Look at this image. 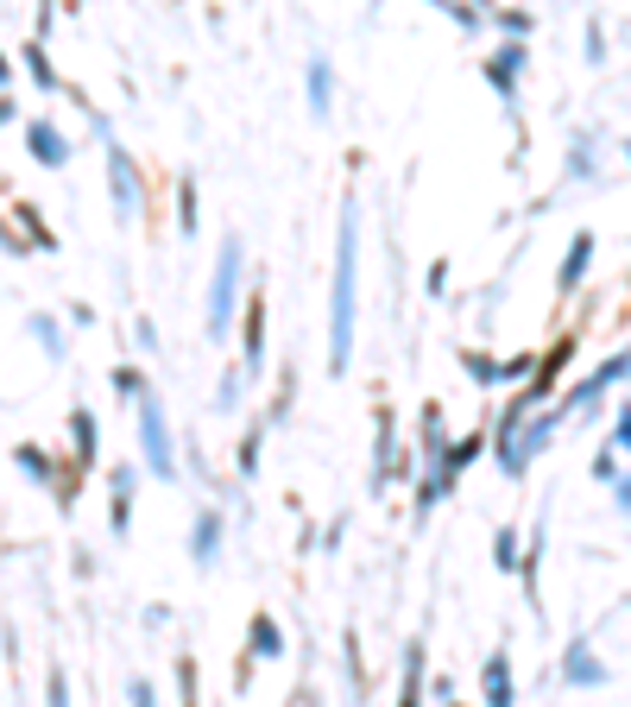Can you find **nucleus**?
Instances as JSON below:
<instances>
[{
  "label": "nucleus",
  "instance_id": "3",
  "mask_svg": "<svg viewBox=\"0 0 631 707\" xmlns=\"http://www.w3.org/2000/svg\"><path fill=\"white\" fill-rule=\"evenodd\" d=\"M234 297H240V240L228 235L216 259V278H209V329L216 335H228V322H234Z\"/></svg>",
  "mask_w": 631,
  "mask_h": 707
},
{
  "label": "nucleus",
  "instance_id": "2",
  "mask_svg": "<svg viewBox=\"0 0 631 707\" xmlns=\"http://www.w3.org/2000/svg\"><path fill=\"white\" fill-rule=\"evenodd\" d=\"M139 449H146V461H152L158 480H171V474H178V449H171V424H164L158 392H139Z\"/></svg>",
  "mask_w": 631,
  "mask_h": 707
},
{
  "label": "nucleus",
  "instance_id": "5",
  "mask_svg": "<svg viewBox=\"0 0 631 707\" xmlns=\"http://www.w3.org/2000/svg\"><path fill=\"white\" fill-rule=\"evenodd\" d=\"M216 550H221V511H202L197 530H190V556H197V562H216Z\"/></svg>",
  "mask_w": 631,
  "mask_h": 707
},
{
  "label": "nucleus",
  "instance_id": "7",
  "mask_svg": "<svg viewBox=\"0 0 631 707\" xmlns=\"http://www.w3.org/2000/svg\"><path fill=\"white\" fill-rule=\"evenodd\" d=\"M417 695H423V638H411V650H404V695H398V707H417Z\"/></svg>",
  "mask_w": 631,
  "mask_h": 707
},
{
  "label": "nucleus",
  "instance_id": "1",
  "mask_svg": "<svg viewBox=\"0 0 631 707\" xmlns=\"http://www.w3.org/2000/svg\"><path fill=\"white\" fill-rule=\"evenodd\" d=\"M354 272H360V228H354V202H348L335 235V285H329V367L335 374H348V354H354Z\"/></svg>",
  "mask_w": 631,
  "mask_h": 707
},
{
  "label": "nucleus",
  "instance_id": "12",
  "mask_svg": "<svg viewBox=\"0 0 631 707\" xmlns=\"http://www.w3.org/2000/svg\"><path fill=\"white\" fill-rule=\"evenodd\" d=\"M247 310H253V316H247V360L259 367V354H266V310H259V297L247 303Z\"/></svg>",
  "mask_w": 631,
  "mask_h": 707
},
{
  "label": "nucleus",
  "instance_id": "16",
  "mask_svg": "<svg viewBox=\"0 0 631 707\" xmlns=\"http://www.w3.org/2000/svg\"><path fill=\"white\" fill-rule=\"evenodd\" d=\"M253 645L266 650V657H278V650H284V638H278V626H272V619H259V626H253Z\"/></svg>",
  "mask_w": 631,
  "mask_h": 707
},
{
  "label": "nucleus",
  "instance_id": "14",
  "mask_svg": "<svg viewBox=\"0 0 631 707\" xmlns=\"http://www.w3.org/2000/svg\"><path fill=\"white\" fill-rule=\"evenodd\" d=\"M569 683H593V657H588V645H574L569 650V669H562Z\"/></svg>",
  "mask_w": 631,
  "mask_h": 707
},
{
  "label": "nucleus",
  "instance_id": "9",
  "mask_svg": "<svg viewBox=\"0 0 631 707\" xmlns=\"http://www.w3.org/2000/svg\"><path fill=\"white\" fill-rule=\"evenodd\" d=\"M329 89H335L329 58H310V108H316V114H329Z\"/></svg>",
  "mask_w": 631,
  "mask_h": 707
},
{
  "label": "nucleus",
  "instance_id": "17",
  "mask_svg": "<svg viewBox=\"0 0 631 707\" xmlns=\"http://www.w3.org/2000/svg\"><path fill=\"white\" fill-rule=\"evenodd\" d=\"M44 707H70V688H63V676H51V683H44Z\"/></svg>",
  "mask_w": 631,
  "mask_h": 707
},
{
  "label": "nucleus",
  "instance_id": "10",
  "mask_svg": "<svg viewBox=\"0 0 631 707\" xmlns=\"http://www.w3.org/2000/svg\"><path fill=\"white\" fill-rule=\"evenodd\" d=\"M518 63H524V51H518V44H512V51H499V58H493V82H499V89H505V101H512V89H518Z\"/></svg>",
  "mask_w": 631,
  "mask_h": 707
},
{
  "label": "nucleus",
  "instance_id": "4",
  "mask_svg": "<svg viewBox=\"0 0 631 707\" xmlns=\"http://www.w3.org/2000/svg\"><path fill=\"white\" fill-rule=\"evenodd\" d=\"M108 177H114V209L120 221L139 216V177H133V158L120 152V146H108Z\"/></svg>",
  "mask_w": 631,
  "mask_h": 707
},
{
  "label": "nucleus",
  "instance_id": "11",
  "mask_svg": "<svg viewBox=\"0 0 631 707\" xmlns=\"http://www.w3.org/2000/svg\"><path fill=\"white\" fill-rule=\"evenodd\" d=\"M588 253H593V240H588V235H574L569 266H562V291H569V285H581V272H588Z\"/></svg>",
  "mask_w": 631,
  "mask_h": 707
},
{
  "label": "nucleus",
  "instance_id": "8",
  "mask_svg": "<svg viewBox=\"0 0 631 707\" xmlns=\"http://www.w3.org/2000/svg\"><path fill=\"white\" fill-rule=\"evenodd\" d=\"M32 152H39V165H63V158H70V146H63V133H51V127H44V120H32Z\"/></svg>",
  "mask_w": 631,
  "mask_h": 707
},
{
  "label": "nucleus",
  "instance_id": "18",
  "mask_svg": "<svg viewBox=\"0 0 631 707\" xmlns=\"http://www.w3.org/2000/svg\"><path fill=\"white\" fill-rule=\"evenodd\" d=\"M127 701H133V707H158V701H152V688H146V683L127 688Z\"/></svg>",
  "mask_w": 631,
  "mask_h": 707
},
{
  "label": "nucleus",
  "instance_id": "15",
  "mask_svg": "<svg viewBox=\"0 0 631 707\" xmlns=\"http://www.w3.org/2000/svg\"><path fill=\"white\" fill-rule=\"evenodd\" d=\"M77 455L96 461V424H89V411H77Z\"/></svg>",
  "mask_w": 631,
  "mask_h": 707
},
{
  "label": "nucleus",
  "instance_id": "13",
  "mask_svg": "<svg viewBox=\"0 0 631 707\" xmlns=\"http://www.w3.org/2000/svg\"><path fill=\"white\" fill-rule=\"evenodd\" d=\"M127 506H133V474H114V530H127Z\"/></svg>",
  "mask_w": 631,
  "mask_h": 707
},
{
  "label": "nucleus",
  "instance_id": "6",
  "mask_svg": "<svg viewBox=\"0 0 631 707\" xmlns=\"http://www.w3.org/2000/svg\"><path fill=\"white\" fill-rule=\"evenodd\" d=\"M487 707H512V664H505V650L487 657Z\"/></svg>",
  "mask_w": 631,
  "mask_h": 707
}]
</instances>
